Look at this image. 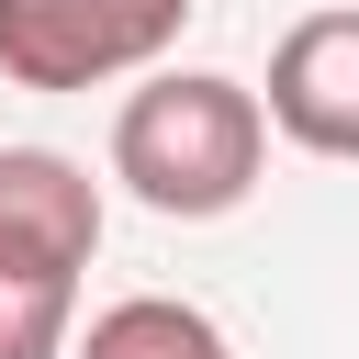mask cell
Listing matches in <instances>:
<instances>
[{
	"instance_id": "obj_5",
	"label": "cell",
	"mask_w": 359,
	"mask_h": 359,
	"mask_svg": "<svg viewBox=\"0 0 359 359\" xmlns=\"http://www.w3.org/2000/svg\"><path fill=\"white\" fill-rule=\"evenodd\" d=\"M79 359H236V348H224V325H213L202 303H168V292H123V303H101V314H90Z\"/></svg>"
},
{
	"instance_id": "obj_3",
	"label": "cell",
	"mask_w": 359,
	"mask_h": 359,
	"mask_svg": "<svg viewBox=\"0 0 359 359\" xmlns=\"http://www.w3.org/2000/svg\"><path fill=\"white\" fill-rule=\"evenodd\" d=\"M101 258V180L56 146H0V269L67 280Z\"/></svg>"
},
{
	"instance_id": "obj_1",
	"label": "cell",
	"mask_w": 359,
	"mask_h": 359,
	"mask_svg": "<svg viewBox=\"0 0 359 359\" xmlns=\"http://www.w3.org/2000/svg\"><path fill=\"white\" fill-rule=\"evenodd\" d=\"M269 168V112L247 79H213V67H157L146 90H123L112 112V180L168 213V224H213L258 191Z\"/></svg>"
},
{
	"instance_id": "obj_6",
	"label": "cell",
	"mask_w": 359,
	"mask_h": 359,
	"mask_svg": "<svg viewBox=\"0 0 359 359\" xmlns=\"http://www.w3.org/2000/svg\"><path fill=\"white\" fill-rule=\"evenodd\" d=\"M67 337H79V292L0 269V359H67Z\"/></svg>"
},
{
	"instance_id": "obj_2",
	"label": "cell",
	"mask_w": 359,
	"mask_h": 359,
	"mask_svg": "<svg viewBox=\"0 0 359 359\" xmlns=\"http://www.w3.org/2000/svg\"><path fill=\"white\" fill-rule=\"evenodd\" d=\"M191 0H0V79L11 90H101L180 45Z\"/></svg>"
},
{
	"instance_id": "obj_4",
	"label": "cell",
	"mask_w": 359,
	"mask_h": 359,
	"mask_svg": "<svg viewBox=\"0 0 359 359\" xmlns=\"http://www.w3.org/2000/svg\"><path fill=\"white\" fill-rule=\"evenodd\" d=\"M269 135H292L303 157H359V0L348 11H303L269 45V90H258Z\"/></svg>"
}]
</instances>
